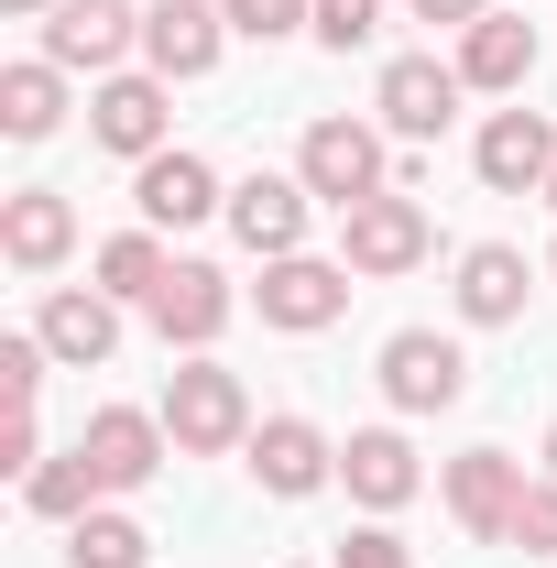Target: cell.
I'll return each mask as SVG.
<instances>
[{"label":"cell","mask_w":557,"mask_h":568,"mask_svg":"<svg viewBox=\"0 0 557 568\" xmlns=\"http://www.w3.org/2000/svg\"><path fill=\"white\" fill-rule=\"evenodd\" d=\"M340 481H350V503H361V514H405V503L426 493V470H416V448H405V426H350Z\"/></svg>","instance_id":"16"},{"label":"cell","mask_w":557,"mask_h":568,"mask_svg":"<svg viewBox=\"0 0 557 568\" xmlns=\"http://www.w3.org/2000/svg\"><path fill=\"white\" fill-rule=\"evenodd\" d=\"M164 437H175V459H219V448H252V394H241V372L209 351L175 361V383H164Z\"/></svg>","instance_id":"1"},{"label":"cell","mask_w":557,"mask_h":568,"mask_svg":"<svg viewBox=\"0 0 557 568\" xmlns=\"http://www.w3.org/2000/svg\"><path fill=\"white\" fill-rule=\"evenodd\" d=\"M448 67L470 77L482 99H525V77H536V22H525V11H482Z\"/></svg>","instance_id":"19"},{"label":"cell","mask_w":557,"mask_h":568,"mask_svg":"<svg viewBox=\"0 0 557 568\" xmlns=\"http://www.w3.org/2000/svg\"><path fill=\"white\" fill-rule=\"evenodd\" d=\"M459 99H470V77L437 67V55H394L383 88H372V110H383V132H394V142H437L448 121H459Z\"/></svg>","instance_id":"10"},{"label":"cell","mask_w":557,"mask_h":568,"mask_svg":"<svg viewBox=\"0 0 557 568\" xmlns=\"http://www.w3.org/2000/svg\"><path fill=\"white\" fill-rule=\"evenodd\" d=\"M306 175H241L230 186V230H241V252H263V263H284V252H306Z\"/></svg>","instance_id":"18"},{"label":"cell","mask_w":557,"mask_h":568,"mask_svg":"<svg viewBox=\"0 0 557 568\" xmlns=\"http://www.w3.org/2000/svg\"><path fill=\"white\" fill-rule=\"evenodd\" d=\"M44 339H33V328H22V339H0V394H11V405H33V394H44Z\"/></svg>","instance_id":"29"},{"label":"cell","mask_w":557,"mask_h":568,"mask_svg":"<svg viewBox=\"0 0 557 568\" xmlns=\"http://www.w3.org/2000/svg\"><path fill=\"white\" fill-rule=\"evenodd\" d=\"M547 481H557V426H547Z\"/></svg>","instance_id":"33"},{"label":"cell","mask_w":557,"mask_h":568,"mask_svg":"<svg viewBox=\"0 0 557 568\" xmlns=\"http://www.w3.org/2000/svg\"><path fill=\"white\" fill-rule=\"evenodd\" d=\"M328 568H416V558H405V536H394V525L372 514L361 536H340V558H328Z\"/></svg>","instance_id":"30"},{"label":"cell","mask_w":557,"mask_h":568,"mask_svg":"<svg viewBox=\"0 0 557 568\" xmlns=\"http://www.w3.org/2000/svg\"><path fill=\"white\" fill-rule=\"evenodd\" d=\"M252 481H263L274 503H306V493L340 481V448H328L306 416H263V426H252Z\"/></svg>","instance_id":"14"},{"label":"cell","mask_w":557,"mask_h":568,"mask_svg":"<svg viewBox=\"0 0 557 568\" xmlns=\"http://www.w3.org/2000/svg\"><path fill=\"white\" fill-rule=\"evenodd\" d=\"M164 99H175V77H99V99H88V132L110 142V153H132V164H153V153H164V121H175V110H164Z\"/></svg>","instance_id":"15"},{"label":"cell","mask_w":557,"mask_h":568,"mask_svg":"<svg viewBox=\"0 0 557 568\" xmlns=\"http://www.w3.org/2000/svg\"><path fill=\"white\" fill-rule=\"evenodd\" d=\"M295 175H306V197L317 209H361V197H383L394 186V153H383V121H306L295 142Z\"/></svg>","instance_id":"2"},{"label":"cell","mask_w":557,"mask_h":568,"mask_svg":"<svg viewBox=\"0 0 557 568\" xmlns=\"http://www.w3.org/2000/svg\"><path fill=\"white\" fill-rule=\"evenodd\" d=\"M219 11H230V33H241V44H284V33H306V22H317V0H219Z\"/></svg>","instance_id":"26"},{"label":"cell","mask_w":557,"mask_h":568,"mask_svg":"<svg viewBox=\"0 0 557 568\" xmlns=\"http://www.w3.org/2000/svg\"><path fill=\"white\" fill-rule=\"evenodd\" d=\"M372 372H383V405H394V416H448V405L470 394V351H459L448 328H394Z\"/></svg>","instance_id":"4"},{"label":"cell","mask_w":557,"mask_h":568,"mask_svg":"<svg viewBox=\"0 0 557 568\" xmlns=\"http://www.w3.org/2000/svg\"><path fill=\"white\" fill-rule=\"evenodd\" d=\"M77 448H88V470H99V503L142 493L164 459H175V437H164V416H142V405H99V416L77 426Z\"/></svg>","instance_id":"6"},{"label":"cell","mask_w":557,"mask_h":568,"mask_svg":"<svg viewBox=\"0 0 557 568\" xmlns=\"http://www.w3.org/2000/svg\"><path fill=\"white\" fill-rule=\"evenodd\" d=\"M33 339L67 361V372H99V361L121 351V295H99V284H55L44 317H33Z\"/></svg>","instance_id":"17"},{"label":"cell","mask_w":557,"mask_h":568,"mask_svg":"<svg viewBox=\"0 0 557 568\" xmlns=\"http://www.w3.org/2000/svg\"><path fill=\"white\" fill-rule=\"evenodd\" d=\"M525 295H536V274H525L514 241H470V252H459V317H470V328H514Z\"/></svg>","instance_id":"21"},{"label":"cell","mask_w":557,"mask_h":568,"mask_svg":"<svg viewBox=\"0 0 557 568\" xmlns=\"http://www.w3.org/2000/svg\"><path fill=\"white\" fill-rule=\"evenodd\" d=\"M547 274H557V252H547Z\"/></svg>","instance_id":"35"},{"label":"cell","mask_w":557,"mask_h":568,"mask_svg":"<svg viewBox=\"0 0 557 568\" xmlns=\"http://www.w3.org/2000/svg\"><path fill=\"white\" fill-rule=\"evenodd\" d=\"M132 44H142L132 0H55V11H44V55H55L67 77H121Z\"/></svg>","instance_id":"7"},{"label":"cell","mask_w":557,"mask_h":568,"mask_svg":"<svg viewBox=\"0 0 557 568\" xmlns=\"http://www.w3.org/2000/svg\"><path fill=\"white\" fill-rule=\"evenodd\" d=\"M67 568H153V525L121 503H88L67 525Z\"/></svg>","instance_id":"23"},{"label":"cell","mask_w":557,"mask_h":568,"mask_svg":"<svg viewBox=\"0 0 557 568\" xmlns=\"http://www.w3.org/2000/svg\"><path fill=\"white\" fill-rule=\"evenodd\" d=\"M470 164H482L492 197H547V175H557V121H547V110H492L482 142H470Z\"/></svg>","instance_id":"9"},{"label":"cell","mask_w":557,"mask_h":568,"mask_svg":"<svg viewBox=\"0 0 557 568\" xmlns=\"http://www.w3.org/2000/svg\"><path fill=\"white\" fill-rule=\"evenodd\" d=\"M22 493H33V514H44V525H77V514L99 503V470H88V448H67V459H44Z\"/></svg>","instance_id":"25"},{"label":"cell","mask_w":557,"mask_h":568,"mask_svg":"<svg viewBox=\"0 0 557 568\" xmlns=\"http://www.w3.org/2000/svg\"><path fill=\"white\" fill-rule=\"evenodd\" d=\"M132 209H142V230H198V219H230V186H219L209 153L164 142V153L132 175Z\"/></svg>","instance_id":"8"},{"label":"cell","mask_w":557,"mask_h":568,"mask_svg":"<svg viewBox=\"0 0 557 568\" xmlns=\"http://www.w3.org/2000/svg\"><path fill=\"white\" fill-rule=\"evenodd\" d=\"M175 274V252H164V230H121V241H99V295H121V306H153V284Z\"/></svg>","instance_id":"24"},{"label":"cell","mask_w":557,"mask_h":568,"mask_svg":"<svg viewBox=\"0 0 557 568\" xmlns=\"http://www.w3.org/2000/svg\"><path fill=\"white\" fill-rule=\"evenodd\" d=\"M503 547H525V558H557V481H525V503H514V536Z\"/></svg>","instance_id":"28"},{"label":"cell","mask_w":557,"mask_h":568,"mask_svg":"<svg viewBox=\"0 0 557 568\" xmlns=\"http://www.w3.org/2000/svg\"><path fill=\"white\" fill-rule=\"evenodd\" d=\"M328 55H361L372 33H383V0H317V22H306Z\"/></svg>","instance_id":"27"},{"label":"cell","mask_w":557,"mask_h":568,"mask_svg":"<svg viewBox=\"0 0 557 568\" xmlns=\"http://www.w3.org/2000/svg\"><path fill=\"white\" fill-rule=\"evenodd\" d=\"M547 209H557V175H547Z\"/></svg>","instance_id":"34"},{"label":"cell","mask_w":557,"mask_h":568,"mask_svg":"<svg viewBox=\"0 0 557 568\" xmlns=\"http://www.w3.org/2000/svg\"><path fill=\"white\" fill-rule=\"evenodd\" d=\"M0 11H11V22H33V11H55V0H0Z\"/></svg>","instance_id":"32"},{"label":"cell","mask_w":557,"mask_h":568,"mask_svg":"<svg viewBox=\"0 0 557 568\" xmlns=\"http://www.w3.org/2000/svg\"><path fill=\"white\" fill-rule=\"evenodd\" d=\"M405 11H416V22H448V33H470L492 0H405Z\"/></svg>","instance_id":"31"},{"label":"cell","mask_w":557,"mask_h":568,"mask_svg":"<svg viewBox=\"0 0 557 568\" xmlns=\"http://www.w3.org/2000/svg\"><path fill=\"white\" fill-rule=\"evenodd\" d=\"M142 317H153V339H164V351H219V328L241 317V295H230L219 263H175V274L153 284V306H142Z\"/></svg>","instance_id":"11"},{"label":"cell","mask_w":557,"mask_h":568,"mask_svg":"<svg viewBox=\"0 0 557 568\" xmlns=\"http://www.w3.org/2000/svg\"><path fill=\"white\" fill-rule=\"evenodd\" d=\"M514 503H525V459H514V448H459V459H448V514H459V536L503 547V536H514Z\"/></svg>","instance_id":"12"},{"label":"cell","mask_w":557,"mask_h":568,"mask_svg":"<svg viewBox=\"0 0 557 568\" xmlns=\"http://www.w3.org/2000/svg\"><path fill=\"white\" fill-rule=\"evenodd\" d=\"M0 252H11V274H55L77 252V197L67 186H22V197L0 209Z\"/></svg>","instance_id":"20"},{"label":"cell","mask_w":557,"mask_h":568,"mask_svg":"<svg viewBox=\"0 0 557 568\" xmlns=\"http://www.w3.org/2000/svg\"><path fill=\"white\" fill-rule=\"evenodd\" d=\"M426 252H437V219L405 197V186H383V197H361V209H340V263L361 284H394V274H416Z\"/></svg>","instance_id":"3"},{"label":"cell","mask_w":557,"mask_h":568,"mask_svg":"<svg viewBox=\"0 0 557 568\" xmlns=\"http://www.w3.org/2000/svg\"><path fill=\"white\" fill-rule=\"evenodd\" d=\"M350 263H317V252H284V263H263V328H284V339H317V328H340L350 317Z\"/></svg>","instance_id":"5"},{"label":"cell","mask_w":557,"mask_h":568,"mask_svg":"<svg viewBox=\"0 0 557 568\" xmlns=\"http://www.w3.org/2000/svg\"><path fill=\"white\" fill-rule=\"evenodd\" d=\"M55 121H67V67H55V55L0 67V132H11V142H44Z\"/></svg>","instance_id":"22"},{"label":"cell","mask_w":557,"mask_h":568,"mask_svg":"<svg viewBox=\"0 0 557 568\" xmlns=\"http://www.w3.org/2000/svg\"><path fill=\"white\" fill-rule=\"evenodd\" d=\"M219 44H230V11H219V0H153V11H142V67L175 77V88L209 77Z\"/></svg>","instance_id":"13"}]
</instances>
